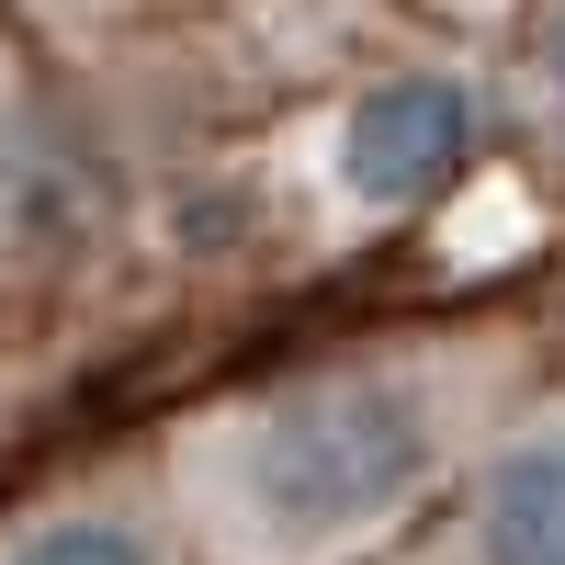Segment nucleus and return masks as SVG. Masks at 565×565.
<instances>
[{"mask_svg":"<svg viewBox=\"0 0 565 565\" xmlns=\"http://www.w3.org/2000/svg\"><path fill=\"white\" fill-rule=\"evenodd\" d=\"M452 418L418 373H317V385L249 407L215 452L226 521L271 565H317L362 532H385L418 509V487L441 476Z\"/></svg>","mask_w":565,"mask_h":565,"instance_id":"1","label":"nucleus"},{"mask_svg":"<svg viewBox=\"0 0 565 565\" xmlns=\"http://www.w3.org/2000/svg\"><path fill=\"white\" fill-rule=\"evenodd\" d=\"M476 148V90L463 79H385L340 114V193L351 204H418Z\"/></svg>","mask_w":565,"mask_h":565,"instance_id":"2","label":"nucleus"},{"mask_svg":"<svg viewBox=\"0 0 565 565\" xmlns=\"http://www.w3.org/2000/svg\"><path fill=\"white\" fill-rule=\"evenodd\" d=\"M463 543L476 565H565V430H532L521 452L487 463Z\"/></svg>","mask_w":565,"mask_h":565,"instance_id":"3","label":"nucleus"},{"mask_svg":"<svg viewBox=\"0 0 565 565\" xmlns=\"http://www.w3.org/2000/svg\"><path fill=\"white\" fill-rule=\"evenodd\" d=\"M12 565H159V543L136 521H45Z\"/></svg>","mask_w":565,"mask_h":565,"instance_id":"4","label":"nucleus"},{"mask_svg":"<svg viewBox=\"0 0 565 565\" xmlns=\"http://www.w3.org/2000/svg\"><path fill=\"white\" fill-rule=\"evenodd\" d=\"M554 79H565V12H554Z\"/></svg>","mask_w":565,"mask_h":565,"instance_id":"5","label":"nucleus"}]
</instances>
